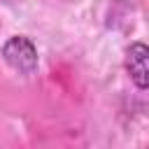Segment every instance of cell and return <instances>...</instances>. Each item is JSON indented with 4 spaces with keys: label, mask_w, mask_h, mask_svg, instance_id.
Returning <instances> with one entry per match:
<instances>
[{
    "label": "cell",
    "mask_w": 149,
    "mask_h": 149,
    "mask_svg": "<svg viewBox=\"0 0 149 149\" xmlns=\"http://www.w3.org/2000/svg\"><path fill=\"white\" fill-rule=\"evenodd\" d=\"M0 54H2V61H5L12 70H16V72H21V74H33V72L37 70V63H40L37 49H35L33 40L26 37V35H14V37H9V40L2 44Z\"/></svg>",
    "instance_id": "cell-1"
},
{
    "label": "cell",
    "mask_w": 149,
    "mask_h": 149,
    "mask_svg": "<svg viewBox=\"0 0 149 149\" xmlns=\"http://www.w3.org/2000/svg\"><path fill=\"white\" fill-rule=\"evenodd\" d=\"M126 72L130 74L135 88H149V47L144 42H130L126 49Z\"/></svg>",
    "instance_id": "cell-2"
}]
</instances>
